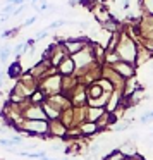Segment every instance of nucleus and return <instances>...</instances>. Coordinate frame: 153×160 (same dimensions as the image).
<instances>
[{
	"label": "nucleus",
	"mask_w": 153,
	"mask_h": 160,
	"mask_svg": "<svg viewBox=\"0 0 153 160\" xmlns=\"http://www.w3.org/2000/svg\"><path fill=\"white\" fill-rule=\"evenodd\" d=\"M138 45L139 42L127 33V29H122L121 31V38H119V45H117V53L121 57V60H126V62H132L136 64V55H138Z\"/></svg>",
	"instance_id": "1"
},
{
	"label": "nucleus",
	"mask_w": 153,
	"mask_h": 160,
	"mask_svg": "<svg viewBox=\"0 0 153 160\" xmlns=\"http://www.w3.org/2000/svg\"><path fill=\"white\" fill-rule=\"evenodd\" d=\"M112 67H114V69L117 71V72L121 74L122 78H124V79L136 76V71H138V66H136V64L126 62V60H119V62H115Z\"/></svg>",
	"instance_id": "2"
},
{
	"label": "nucleus",
	"mask_w": 153,
	"mask_h": 160,
	"mask_svg": "<svg viewBox=\"0 0 153 160\" xmlns=\"http://www.w3.org/2000/svg\"><path fill=\"white\" fill-rule=\"evenodd\" d=\"M24 129L29 132V134H43L50 129V126L47 124V121H42V119H31L24 124Z\"/></svg>",
	"instance_id": "3"
},
{
	"label": "nucleus",
	"mask_w": 153,
	"mask_h": 160,
	"mask_svg": "<svg viewBox=\"0 0 153 160\" xmlns=\"http://www.w3.org/2000/svg\"><path fill=\"white\" fill-rule=\"evenodd\" d=\"M151 57H153V52L150 48H146V47L139 42V45H138V55H136V66H138V67L143 66V64L148 62Z\"/></svg>",
	"instance_id": "4"
},
{
	"label": "nucleus",
	"mask_w": 153,
	"mask_h": 160,
	"mask_svg": "<svg viewBox=\"0 0 153 160\" xmlns=\"http://www.w3.org/2000/svg\"><path fill=\"white\" fill-rule=\"evenodd\" d=\"M57 71H59V74H62V76H74V74H76V64H74L72 57H67V59L57 67Z\"/></svg>",
	"instance_id": "5"
},
{
	"label": "nucleus",
	"mask_w": 153,
	"mask_h": 160,
	"mask_svg": "<svg viewBox=\"0 0 153 160\" xmlns=\"http://www.w3.org/2000/svg\"><path fill=\"white\" fill-rule=\"evenodd\" d=\"M100 28L103 29V31H107L108 35H112V33H119V31H122V29H124V26H122L115 18H112V19H108V21L101 22Z\"/></svg>",
	"instance_id": "6"
},
{
	"label": "nucleus",
	"mask_w": 153,
	"mask_h": 160,
	"mask_svg": "<svg viewBox=\"0 0 153 160\" xmlns=\"http://www.w3.org/2000/svg\"><path fill=\"white\" fill-rule=\"evenodd\" d=\"M105 108L103 107H90L88 108V114H86V117H88V121H91V122H96L98 119L101 117V115L105 114Z\"/></svg>",
	"instance_id": "7"
},
{
	"label": "nucleus",
	"mask_w": 153,
	"mask_h": 160,
	"mask_svg": "<svg viewBox=\"0 0 153 160\" xmlns=\"http://www.w3.org/2000/svg\"><path fill=\"white\" fill-rule=\"evenodd\" d=\"M26 115H28L29 119H42V121H45V114H43L42 107H40L38 103H35L29 110H26Z\"/></svg>",
	"instance_id": "8"
},
{
	"label": "nucleus",
	"mask_w": 153,
	"mask_h": 160,
	"mask_svg": "<svg viewBox=\"0 0 153 160\" xmlns=\"http://www.w3.org/2000/svg\"><path fill=\"white\" fill-rule=\"evenodd\" d=\"M7 74H9V78H12V79L22 76V67H21V64H19V60H16V62H12L11 66H9Z\"/></svg>",
	"instance_id": "9"
},
{
	"label": "nucleus",
	"mask_w": 153,
	"mask_h": 160,
	"mask_svg": "<svg viewBox=\"0 0 153 160\" xmlns=\"http://www.w3.org/2000/svg\"><path fill=\"white\" fill-rule=\"evenodd\" d=\"M98 129H100V128L96 126V122H91V121L81 124V132H83V134H95Z\"/></svg>",
	"instance_id": "10"
},
{
	"label": "nucleus",
	"mask_w": 153,
	"mask_h": 160,
	"mask_svg": "<svg viewBox=\"0 0 153 160\" xmlns=\"http://www.w3.org/2000/svg\"><path fill=\"white\" fill-rule=\"evenodd\" d=\"M139 7H141V16H153V0H139Z\"/></svg>",
	"instance_id": "11"
},
{
	"label": "nucleus",
	"mask_w": 153,
	"mask_h": 160,
	"mask_svg": "<svg viewBox=\"0 0 153 160\" xmlns=\"http://www.w3.org/2000/svg\"><path fill=\"white\" fill-rule=\"evenodd\" d=\"M14 53V48H12L11 45H4L2 48H0V62L2 64H5L9 60V57Z\"/></svg>",
	"instance_id": "12"
},
{
	"label": "nucleus",
	"mask_w": 153,
	"mask_h": 160,
	"mask_svg": "<svg viewBox=\"0 0 153 160\" xmlns=\"http://www.w3.org/2000/svg\"><path fill=\"white\" fill-rule=\"evenodd\" d=\"M126 157H127V155H126L121 148H117V150H114L112 153H108L103 160H126Z\"/></svg>",
	"instance_id": "13"
},
{
	"label": "nucleus",
	"mask_w": 153,
	"mask_h": 160,
	"mask_svg": "<svg viewBox=\"0 0 153 160\" xmlns=\"http://www.w3.org/2000/svg\"><path fill=\"white\" fill-rule=\"evenodd\" d=\"M131 124H132V119H126L124 122H119V124L114 126V131H126V129H129Z\"/></svg>",
	"instance_id": "14"
},
{
	"label": "nucleus",
	"mask_w": 153,
	"mask_h": 160,
	"mask_svg": "<svg viewBox=\"0 0 153 160\" xmlns=\"http://www.w3.org/2000/svg\"><path fill=\"white\" fill-rule=\"evenodd\" d=\"M43 98H45V93H43L42 90H38V91H35V93H33V97H31V102L33 103H42L43 102Z\"/></svg>",
	"instance_id": "15"
},
{
	"label": "nucleus",
	"mask_w": 153,
	"mask_h": 160,
	"mask_svg": "<svg viewBox=\"0 0 153 160\" xmlns=\"http://www.w3.org/2000/svg\"><path fill=\"white\" fill-rule=\"evenodd\" d=\"M151 121H153V110L139 117V122H141V124H146V122H151Z\"/></svg>",
	"instance_id": "16"
},
{
	"label": "nucleus",
	"mask_w": 153,
	"mask_h": 160,
	"mask_svg": "<svg viewBox=\"0 0 153 160\" xmlns=\"http://www.w3.org/2000/svg\"><path fill=\"white\" fill-rule=\"evenodd\" d=\"M64 24H67V21H64V19H59V21H53L52 24L48 26V29H57V28H62Z\"/></svg>",
	"instance_id": "17"
},
{
	"label": "nucleus",
	"mask_w": 153,
	"mask_h": 160,
	"mask_svg": "<svg viewBox=\"0 0 153 160\" xmlns=\"http://www.w3.org/2000/svg\"><path fill=\"white\" fill-rule=\"evenodd\" d=\"M48 33H50V29H48V28H45V29H43V31H40V33H36V36H35V40H36V42H38V40H43V38H45V36H47V35H48Z\"/></svg>",
	"instance_id": "18"
},
{
	"label": "nucleus",
	"mask_w": 153,
	"mask_h": 160,
	"mask_svg": "<svg viewBox=\"0 0 153 160\" xmlns=\"http://www.w3.org/2000/svg\"><path fill=\"white\" fill-rule=\"evenodd\" d=\"M9 143H11V146L22 145V138H21V136H14V138H11V139H9Z\"/></svg>",
	"instance_id": "19"
},
{
	"label": "nucleus",
	"mask_w": 153,
	"mask_h": 160,
	"mask_svg": "<svg viewBox=\"0 0 153 160\" xmlns=\"http://www.w3.org/2000/svg\"><path fill=\"white\" fill-rule=\"evenodd\" d=\"M35 21H36V16H33V18L26 19V21H24V24H22V26H31V24H33V22H35Z\"/></svg>",
	"instance_id": "20"
},
{
	"label": "nucleus",
	"mask_w": 153,
	"mask_h": 160,
	"mask_svg": "<svg viewBox=\"0 0 153 160\" xmlns=\"http://www.w3.org/2000/svg\"><path fill=\"white\" fill-rule=\"evenodd\" d=\"M77 4H79V0H69V5H71V7H76Z\"/></svg>",
	"instance_id": "21"
},
{
	"label": "nucleus",
	"mask_w": 153,
	"mask_h": 160,
	"mask_svg": "<svg viewBox=\"0 0 153 160\" xmlns=\"http://www.w3.org/2000/svg\"><path fill=\"white\" fill-rule=\"evenodd\" d=\"M31 2H33V5H35V4H36V2H40V0H31Z\"/></svg>",
	"instance_id": "22"
},
{
	"label": "nucleus",
	"mask_w": 153,
	"mask_h": 160,
	"mask_svg": "<svg viewBox=\"0 0 153 160\" xmlns=\"http://www.w3.org/2000/svg\"><path fill=\"white\" fill-rule=\"evenodd\" d=\"M43 160H53V158H47V157H45V158H43Z\"/></svg>",
	"instance_id": "23"
},
{
	"label": "nucleus",
	"mask_w": 153,
	"mask_h": 160,
	"mask_svg": "<svg viewBox=\"0 0 153 160\" xmlns=\"http://www.w3.org/2000/svg\"><path fill=\"white\" fill-rule=\"evenodd\" d=\"M62 160H69V158H62Z\"/></svg>",
	"instance_id": "24"
}]
</instances>
